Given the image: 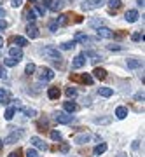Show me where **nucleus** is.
<instances>
[{"label":"nucleus","mask_w":145,"mask_h":157,"mask_svg":"<svg viewBox=\"0 0 145 157\" xmlns=\"http://www.w3.org/2000/svg\"><path fill=\"white\" fill-rule=\"evenodd\" d=\"M19 61H16V59H12V58H7V59H4V65L6 67H16Z\"/></svg>","instance_id":"473e14b6"},{"label":"nucleus","mask_w":145,"mask_h":157,"mask_svg":"<svg viewBox=\"0 0 145 157\" xmlns=\"http://www.w3.org/2000/svg\"><path fill=\"white\" fill-rule=\"evenodd\" d=\"M49 30H51V32H58V23L53 21V23L49 25Z\"/></svg>","instance_id":"58836bf2"},{"label":"nucleus","mask_w":145,"mask_h":157,"mask_svg":"<svg viewBox=\"0 0 145 157\" xmlns=\"http://www.w3.org/2000/svg\"><path fill=\"white\" fill-rule=\"evenodd\" d=\"M7 28V21L6 19H0V30H6Z\"/></svg>","instance_id":"ea45409f"},{"label":"nucleus","mask_w":145,"mask_h":157,"mask_svg":"<svg viewBox=\"0 0 145 157\" xmlns=\"http://www.w3.org/2000/svg\"><path fill=\"white\" fill-rule=\"evenodd\" d=\"M75 44H77L75 40H72V42H63L60 47H61V49H65V51H68V49H73V47H75Z\"/></svg>","instance_id":"bb28decb"},{"label":"nucleus","mask_w":145,"mask_h":157,"mask_svg":"<svg viewBox=\"0 0 145 157\" xmlns=\"http://www.w3.org/2000/svg\"><path fill=\"white\" fill-rule=\"evenodd\" d=\"M135 98H136V100H143V93H138V94L135 96Z\"/></svg>","instance_id":"37998d69"},{"label":"nucleus","mask_w":145,"mask_h":157,"mask_svg":"<svg viewBox=\"0 0 145 157\" xmlns=\"http://www.w3.org/2000/svg\"><path fill=\"white\" fill-rule=\"evenodd\" d=\"M136 4H138V6H142V7H143V0H136Z\"/></svg>","instance_id":"de8ad7c7"},{"label":"nucleus","mask_w":145,"mask_h":157,"mask_svg":"<svg viewBox=\"0 0 145 157\" xmlns=\"http://www.w3.org/2000/svg\"><path fill=\"white\" fill-rule=\"evenodd\" d=\"M72 78H77L80 82H86V84H93V77H91L89 73H84L82 77H72Z\"/></svg>","instance_id":"4be33fe9"},{"label":"nucleus","mask_w":145,"mask_h":157,"mask_svg":"<svg viewBox=\"0 0 145 157\" xmlns=\"http://www.w3.org/2000/svg\"><path fill=\"white\" fill-rule=\"evenodd\" d=\"M54 121L60 124H70L73 122V115L72 113H67V112H54Z\"/></svg>","instance_id":"f03ea898"},{"label":"nucleus","mask_w":145,"mask_h":157,"mask_svg":"<svg viewBox=\"0 0 145 157\" xmlns=\"http://www.w3.org/2000/svg\"><path fill=\"white\" fill-rule=\"evenodd\" d=\"M117 157H128V155H126V154H119Z\"/></svg>","instance_id":"8fccbe9b"},{"label":"nucleus","mask_w":145,"mask_h":157,"mask_svg":"<svg viewBox=\"0 0 145 157\" xmlns=\"http://www.w3.org/2000/svg\"><path fill=\"white\" fill-rule=\"evenodd\" d=\"M23 135H25V131H23V129H18V131H12L11 135L7 136L6 140H4V143H6V145H9V143H14V141H18L19 138H23Z\"/></svg>","instance_id":"20e7f679"},{"label":"nucleus","mask_w":145,"mask_h":157,"mask_svg":"<svg viewBox=\"0 0 145 157\" xmlns=\"http://www.w3.org/2000/svg\"><path fill=\"white\" fill-rule=\"evenodd\" d=\"M12 44H16L18 47H23V45H28V40L25 39V37L16 35V37H12Z\"/></svg>","instance_id":"4468645a"},{"label":"nucleus","mask_w":145,"mask_h":157,"mask_svg":"<svg viewBox=\"0 0 145 157\" xmlns=\"http://www.w3.org/2000/svg\"><path fill=\"white\" fill-rule=\"evenodd\" d=\"M107 143H98V145L95 147V155H101V154H105L107 152Z\"/></svg>","instance_id":"6ab92c4d"},{"label":"nucleus","mask_w":145,"mask_h":157,"mask_svg":"<svg viewBox=\"0 0 145 157\" xmlns=\"http://www.w3.org/2000/svg\"><path fill=\"white\" fill-rule=\"evenodd\" d=\"M40 80H44V82H47V80H53V78H54V72H53V70H51V68H42V70H40Z\"/></svg>","instance_id":"39448f33"},{"label":"nucleus","mask_w":145,"mask_h":157,"mask_svg":"<svg viewBox=\"0 0 145 157\" xmlns=\"http://www.w3.org/2000/svg\"><path fill=\"white\" fill-rule=\"evenodd\" d=\"M30 143H32L35 148H40V150H47V145L44 143V140H40L39 136H32V138H30Z\"/></svg>","instance_id":"6e6552de"},{"label":"nucleus","mask_w":145,"mask_h":157,"mask_svg":"<svg viewBox=\"0 0 145 157\" xmlns=\"http://www.w3.org/2000/svg\"><path fill=\"white\" fill-rule=\"evenodd\" d=\"M23 4V0H12V7H19Z\"/></svg>","instance_id":"a19ab883"},{"label":"nucleus","mask_w":145,"mask_h":157,"mask_svg":"<svg viewBox=\"0 0 145 157\" xmlns=\"http://www.w3.org/2000/svg\"><path fill=\"white\" fill-rule=\"evenodd\" d=\"M42 2H44V4H47V6H49L51 2H53V0H42Z\"/></svg>","instance_id":"09e8293b"},{"label":"nucleus","mask_w":145,"mask_h":157,"mask_svg":"<svg viewBox=\"0 0 145 157\" xmlns=\"http://www.w3.org/2000/svg\"><path fill=\"white\" fill-rule=\"evenodd\" d=\"M96 35L100 37V39H112L114 37V32L110 28H105V26H100V28L96 30Z\"/></svg>","instance_id":"423d86ee"},{"label":"nucleus","mask_w":145,"mask_h":157,"mask_svg":"<svg viewBox=\"0 0 145 157\" xmlns=\"http://www.w3.org/2000/svg\"><path fill=\"white\" fill-rule=\"evenodd\" d=\"M9 101H11L9 91L4 89V87H0V103H2V105H9Z\"/></svg>","instance_id":"9b49d317"},{"label":"nucleus","mask_w":145,"mask_h":157,"mask_svg":"<svg viewBox=\"0 0 145 157\" xmlns=\"http://www.w3.org/2000/svg\"><path fill=\"white\" fill-rule=\"evenodd\" d=\"M121 0H108V7H110V11H119L121 9Z\"/></svg>","instance_id":"aec40b11"},{"label":"nucleus","mask_w":145,"mask_h":157,"mask_svg":"<svg viewBox=\"0 0 145 157\" xmlns=\"http://www.w3.org/2000/svg\"><path fill=\"white\" fill-rule=\"evenodd\" d=\"M93 77L98 78V80H105V78H107V72L103 70V68H98V67H96L95 70H93Z\"/></svg>","instance_id":"f8f14e48"},{"label":"nucleus","mask_w":145,"mask_h":157,"mask_svg":"<svg viewBox=\"0 0 145 157\" xmlns=\"http://www.w3.org/2000/svg\"><path fill=\"white\" fill-rule=\"evenodd\" d=\"M65 94H67L68 98H75V96H77V89H75V87H67Z\"/></svg>","instance_id":"c756f323"},{"label":"nucleus","mask_w":145,"mask_h":157,"mask_svg":"<svg viewBox=\"0 0 145 157\" xmlns=\"http://www.w3.org/2000/svg\"><path fill=\"white\" fill-rule=\"evenodd\" d=\"M0 16H6V11H4V7H0Z\"/></svg>","instance_id":"a18cd8bd"},{"label":"nucleus","mask_w":145,"mask_h":157,"mask_svg":"<svg viewBox=\"0 0 145 157\" xmlns=\"http://www.w3.org/2000/svg\"><path fill=\"white\" fill-rule=\"evenodd\" d=\"M2 45H4V37L0 35V49H2Z\"/></svg>","instance_id":"49530a36"},{"label":"nucleus","mask_w":145,"mask_h":157,"mask_svg":"<svg viewBox=\"0 0 145 157\" xmlns=\"http://www.w3.org/2000/svg\"><path fill=\"white\" fill-rule=\"evenodd\" d=\"M4 2H6V0H0V4H4Z\"/></svg>","instance_id":"603ef678"},{"label":"nucleus","mask_w":145,"mask_h":157,"mask_svg":"<svg viewBox=\"0 0 145 157\" xmlns=\"http://www.w3.org/2000/svg\"><path fill=\"white\" fill-rule=\"evenodd\" d=\"M14 113H16V107H9L6 110V119L7 121H11V119L14 117Z\"/></svg>","instance_id":"a878e982"},{"label":"nucleus","mask_w":145,"mask_h":157,"mask_svg":"<svg viewBox=\"0 0 145 157\" xmlns=\"http://www.w3.org/2000/svg\"><path fill=\"white\" fill-rule=\"evenodd\" d=\"M9 157H21V150H16V152H12Z\"/></svg>","instance_id":"79ce46f5"},{"label":"nucleus","mask_w":145,"mask_h":157,"mask_svg":"<svg viewBox=\"0 0 145 157\" xmlns=\"http://www.w3.org/2000/svg\"><path fill=\"white\" fill-rule=\"evenodd\" d=\"M42 54H44L47 59H51V61H54V63H60L61 65V52L56 49V47H53V45H47V47H44L42 49Z\"/></svg>","instance_id":"f257e3e1"},{"label":"nucleus","mask_w":145,"mask_h":157,"mask_svg":"<svg viewBox=\"0 0 145 157\" xmlns=\"http://www.w3.org/2000/svg\"><path fill=\"white\" fill-rule=\"evenodd\" d=\"M108 47V51H121L123 49V45H117V44H110V45H107Z\"/></svg>","instance_id":"e433bc0d"},{"label":"nucleus","mask_w":145,"mask_h":157,"mask_svg":"<svg viewBox=\"0 0 145 157\" xmlns=\"http://www.w3.org/2000/svg\"><path fill=\"white\" fill-rule=\"evenodd\" d=\"M51 140L60 141V140H61V133H60V131H56V129H53V131H51Z\"/></svg>","instance_id":"c85d7f7f"},{"label":"nucleus","mask_w":145,"mask_h":157,"mask_svg":"<svg viewBox=\"0 0 145 157\" xmlns=\"http://www.w3.org/2000/svg\"><path fill=\"white\" fill-rule=\"evenodd\" d=\"M26 157H39V154H37L35 148H28V150H26Z\"/></svg>","instance_id":"c9c22d12"},{"label":"nucleus","mask_w":145,"mask_h":157,"mask_svg":"<svg viewBox=\"0 0 145 157\" xmlns=\"http://www.w3.org/2000/svg\"><path fill=\"white\" fill-rule=\"evenodd\" d=\"M131 39H133L135 42H138V40H143L145 37H143V33H138V32H136V33H133V35H131Z\"/></svg>","instance_id":"f704fd0d"},{"label":"nucleus","mask_w":145,"mask_h":157,"mask_svg":"<svg viewBox=\"0 0 145 157\" xmlns=\"http://www.w3.org/2000/svg\"><path fill=\"white\" fill-rule=\"evenodd\" d=\"M84 65H86V56H84V54H79V56L73 58V61H72V68L79 70V68H82Z\"/></svg>","instance_id":"1a4fd4ad"},{"label":"nucleus","mask_w":145,"mask_h":157,"mask_svg":"<svg viewBox=\"0 0 145 157\" xmlns=\"http://www.w3.org/2000/svg\"><path fill=\"white\" fill-rule=\"evenodd\" d=\"M60 94H61V91L58 89V87H49V91H47V96H49L51 100H58Z\"/></svg>","instance_id":"f3484780"},{"label":"nucleus","mask_w":145,"mask_h":157,"mask_svg":"<svg viewBox=\"0 0 145 157\" xmlns=\"http://www.w3.org/2000/svg\"><path fill=\"white\" fill-rule=\"evenodd\" d=\"M61 152H68V145H63L61 147Z\"/></svg>","instance_id":"c03bdc74"},{"label":"nucleus","mask_w":145,"mask_h":157,"mask_svg":"<svg viewBox=\"0 0 145 157\" xmlns=\"http://www.w3.org/2000/svg\"><path fill=\"white\" fill-rule=\"evenodd\" d=\"M124 19H126L128 23H135L136 19H138V12H136V11H126Z\"/></svg>","instance_id":"ddd939ff"},{"label":"nucleus","mask_w":145,"mask_h":157,"mask_svg":"<svg viewBox=\"0 0 145 157\" xmlns=\"http://www.w3.org/2000/svg\"><path fill=\"white\" fill-rule=\"evenodd\" d=\"M35 11H37V14H40V16H45V7H42L40 4H35Z\"/></svg>","instance_id":"72a5a7b5"},{"label":"nucleus","mask_w":145,"mask_h":157,"mask_svg":"<svg viewBox=\"0 0 145 157\" xmlns=\"http://www.w3.org/2000/svg\"><path fill=\"white\" fill-rule=\"evenodd\" d=\"M26 35L30 37V39H37V37H39V28H37V25H35V23H28Z\"/></svg>","instance_id":"0eeeda50"},{"label":"nucleus","mask_w":145,"mask_h":157,"mask_svg":"<svg viewBox=\"0 0 145 157\" xmlns=\"http://www.w3.org/2000/svg\"><path fill=\"white\" fill-rule=\"evenodd\" d=\"M63 107H65V112H67V113H73L75 110H77V105H75L73 101H65V105H63Z\"/></svg>","instance_id":"a211bd4d"},{"label":"nucleus","mask_w":145,"mask_h":157,"mask_svg":"<svg viewBox=\"0 0 145 157\" xmlns=\"http://www.w3.org/2000/svg\"><path fill=\"white\" fill-rule=\"evenodd\" d=\"M25 17H26L30 23H33L35 21V11H32V9H30V11H26V12H25Z\"/></svg>","instance_id":"7c9ffc66"},{"label":"nucleus","mask_w":145,"mask_h":157,"mask_svg":"<svg viewBox=\"0 0 145 157\" xmlns=\"http://www.w3.org/2000/svg\"><path fill=\"white\" fill-rule=\"evenodd\" d=\"M142 65L140 59H128V68H138Z\"/></svg>","instance_id":"cd10ccee"},{"label":"nucleus","mask_w":145,"mask_h":157,"mask_svg":"<svg viewBox=\"0 0 145 157\" xmlns=\"http://www.w3.org/2000/svg\"><path fill=\"white\" fill-rule=\"evenodd\" d=\"M2 145H4V141H2V138H0V148H2Z\"/></svg>","instance_id":"3c124183"},{"label":"nucleus","mask_w":145,"mask_h":157,"mask_svg":"<svg viewBox=\"0 0 145 157\" xmlns=\"http://www.w3.org/2000/svg\"><path fill=\"white\" fill-rule=\"evenodd\" d=\"M89 138H91L89 135H79V136H75V138H73V141H75V143H88V141H89Z\"/></svg>","instance_id":"5701e85b"},{"label":"nucleus","mask_w":145,"mask_h":157,"mask_svg":"<svg viewBox=\"0 0 145 157\" xmlns=\"http://www.w3.org/2000/svg\"><path fill=\"white\" fill-rule=\"evenodd\" d=\"M28 2H37V0H28Z\"/></svg>","instance_id":"864d4df0"},{"label":"nucleus","mask_w":145,"mask_h":157,"mask_svg":"<svg viewBox=\"0 0 145 157\" xmlns=\"http://www.w3.org/2000/svg\"><path fill=\"white\" fill-rule=\"evenodd\" d=\"M116 117L117 119H126L128 117V108L126 107H117L116 108Z\"/></svg>","instance_id":"2eb2a0df"},{"label":"nucleus","mask_w":145,"mask_h":157,"mask_svg":"<svg viewBox=\"0 0 145 157\" xmlns=\"http://www.w3.org/2000/svg\"><path fill=\"white\" fill-rule=\"evenodd\" d=\"M19 110H21V112L25 113L26 117H35V115H37V112H35L33 108H26V107H21V108H19Z\"/></svg>","instance_id":"393cba45"},{"label":"nucleus","mask_w":145,"mask_h":157,"mask_svg":"<svg viewBox=\"0 0 145 157\" xmlns=\"http://www.w3.org/2000/svg\"><path fill=\"white\" fill-rule=\"evenodd\" d=\"M61 7H63V0H53L49 4V11L56 12V11H60Z\"/></svg>","instance_id":"dca6fc26"},{"label":"nucleus","mask_w":145,"mask_h":157,"mask_svg":"<svg viewBox=\"0 0 145 157\" xmlns=\"http://www.w3.org/2000/svg\"><path fill=\"white\" fill-rule=\"evenodd\" d=\"M98 94H100V96H105V98H108V96L114 94V91H112L110 87H100V89H98Z\"/></svg>","instance_id":"412c9836"},{"label":"nucleus","mask_w":145,"mask_h":157,"mask_svg":"<svg viewBox=\"0 0 145 157\" xmlns=\"http://www.w3.org/2000/svg\"><path fill=\"white\" fill-rule=\"evenodd\" d=\"M105 2L107 0H86L80 7H82V11H93V9H100Z\"/></svg>","instance_id":"7ed1b4c3"},{"label":"nucleus","mask_w":145,"mask_h":157,"mask_svg":"<svg viewBox=\"0 0 145 157\" xmlns=\"http://www.w3.org/2000/svg\"><path fill=\"white\" fill-rule=\"evenodd\" d=\"M9 54H11V58L12 59H16V61H19L23 58V51H21V47H18V45H14V47H11L9 49Z\"/></svg>","instance_id":"9d476101"},{"label":"nucleus","mask_w":145,"mask_h":157,"mask_svg":"<svg viewBox=\"0 0 145 157\" xmlns=\"http://www.w3.org/2000/svg\"><path fill=\"white\" fill-rule=\"evenodd\" d=\"M68 14H61V16H58V19H56V23H58V26H65L68 23Z\"/></svg>","instance_id":"b1692460"},{"label":"nucleus","mask_w":145,"mask_h":157,"mask_svg":"<svg viewBox=\"0 0 145 157\" xmlns=\"http://www.w3.org/2000/svg\"><path fill=\"white\" fill-rule=\"evenodd\" d=\"M35 70H37V67H35L33 63H28V65H26V68H25V72H26L28 75H32V73H33Z\"/></svg>","instance_id":"2f4dec72"},{"label":"nucleus","mask_w":145,"mask_h":157,"mask_svg":"<svg viewBox=\"0 0 145 157\" xmlns=\"http://www.w3.org/2000/svg\"><path fill=\"white\" fill-rule=\"evenodd\" d=\"M0 78H4V80L7 78V72H6V68L4 67H0Z\"/></svg>","instance_id":"4c0bfd02"}]
</instances>
